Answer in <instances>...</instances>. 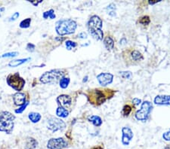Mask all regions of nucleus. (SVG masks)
Returning a JSON list of instances; mask_svg holds the SVG:
<instances>
[{
	"instance_id": "1",
	"label": "nucleus",
	"mask_w": 170,
	"mask_h": 149,
	"mask_svg": "<svg viewBox=\"0 0 170 149\" xmlns=\"http://www.w3.org/2000/svg\"><path fill=\"white\" fill-rule=\"evenodd\" d=\"M115 94L114 90L106 89V90H100V89H94L90 90L88 94V99L92 104L95 105H100L105 103L106 100L111 99L113 96Z\"/></svg>"
},
{
	"instance_id": "2",
	"label": "nucleus",
	"mask_w": 170,
	"mask_h": 149,
	"mask_svg": "<svg viewBox=\"0 0 170 149\" xmlns=\"http://www.w3.org/2000/svg\"><path fill=\"white\" fill-rule=\"evenodd\" d=\"M103 22L98 15H93L88 22V30L91 35L97 40H103L104 33L102 31Z\"/></svg>"
},
{
	"instance_id": "3",
	"label": "nucleus",
	"mask_w": 170,
	"mask_h": 149,
	"mask_svg": "<svg viewBox=\"0 0 170 149\" xmlns=\"http://www.w3.org/2000/svg\"><path fill=\"white\" fill-rule=\"evenodd\" d=\"M15 116L7 111L0 112V132L11 134L15 127Z\"/></svg>"
},
{
	"instance_id": "4",
	"label": "nucleus",
	"mask_w": 170,
	"mask_h": 149,
	"mask_svg": "<svg viewBox=\"0 0 170 149\" xmlns=\"http://www.w3.org/2000/svg\"><path fill=\"white\" fill-rule=\"evenodd\" d=\"M77 24L72 19H63L56 22L55 30L59 35H70L75 33Z\"/></svg>"
},
{
	"instance_id": "5",
	"label": "nucleus",
	"mask_w": 170,
	"mask_h": 149,
	"mask_svg": "<svg viewBox=\"0 0 170 149\" xmlns=\"http://www.w3.org/2000/svg\"><path fill=\"white\" fill-rule=\"evenodd\" d=\"M65 74L66 72L64 69H52L43 74L39 78V81L44 85L55 84L64 77Z\"/></svg>"
},
{
	"instance_id": "6",
	"label": "nucleus",
	"mask_w": 170,
	"mask_h": 149,
	"mask_svg": "<svg viewBox=\"0 0 170 149\" xmlns=\"http://www.w3.org/2000/svg\"><path fill=\"white\" fill-rule=\"evenodd\" d=\"M6 81H7L8 86L11 87V88L15 90L17 92L21 91L26 84L25 80L22 77H20V74L18 72L8 75L6 78Z\"/></svg>"
},
{
	"instance_id": "7",
	"label": "nucleus",
	"mask_w": 170,
	"mask_h": 149,
	"mask_svg": "<svg viewBox=\"0 0 170 149\" xmlns=\"http://www.w3.org/2000/svg\"><path fill=\"white\" fill-rule=\"evenodd\" d=\"M152 103L149 101H144L141 103V107L135 113V118L138 121H145L152 111Z\"/></svg>"
},
{
	"instance_id": "8",
	"label": "nucleus",
	"mask_w": 170,
	"mask_h": 149,
	"mask_svg": "<svg viewBox=\"0 0 170 149\" xmlns=\"http://www.w3.org/2000/svg\"><path fill=\"white\" fill-rule=\"evenodd\" d=\"M66 127V123L61 118L51 117L47 121V128L52 132L63 130Z\"/></svg>"
},
{
	"instance_id": "9",
	"label": "nucleus",
	"mask_w": 170,
	"mask_h": 149,
	"mask_svg": "<svg viewBox=\"0 0 170 149\" xmlns=\"http://www.w3.org/2000/svg\"><path fill=\"white\" fill-rule=\"evenodd\" d=\"M68 146V142L64 138H52L47 142L48 149H64Z\"/></svg>"
},
{
	"instance_id": "10",
	"label": "nucleus",
	"mask_w": 170,
	"mask_h": 149,
	"mask_svg": "<svg viewBox=\"0 0 170 149\" xmlns=\"http://www.w3.org/2000/svg\"><path fill=\"white\" fill-rule=\"evenodd\" d=\"M133 132L129 127H124L122 129V143L123 146H127L129 145L131 140L133 138Z\"/></svg>"
},
{
	"instance_id": "11",
	"label": "nucleus",
	"mask_w": 170,
	"mask_h": 149,
	"mask_svg": "<svg viewBox=\"0 0 170 149\" xmlns=\"http://www.w3.org/2000/svg\"><path fill=\"white\" fill-rule=\"evenodd\" d=\"M97 79L101 86L105 87L113 82V76L109 72H102L97 76Z\"/></svg>"
},
{
	"instance_id": "12",
	"label": "nucleus",
	"mask_w": 170,
	"mask_h": 149,
	"mask_svg": "<svg viewBox=\"0 0 170 149\" xmlns=\"http://www.w3.org/2000/svg\"><path fill=\"white\" fill-rule=\"evenodd\" d=\"M57 103H58L59 106L63 107V108H67L71 105L72 103V98L70 97L69 95L67 94H62L57 96Z\"/></svg>"
},
{
	"instance_id": "13",
	"label": "nucleus",
	"mask_w": 170,
	"mask_h": 149,
	"mask_svg": "<svg viewBox=\"0 0 170 149\" xmlns=\"http://www.w3.org/2000/svg\"><path fill=\"white\" fill-rule=\"evenodd\" d=\"M13 101L15 105L22 106L27 103L26 95L24 93L17 92L13 95Z\"/></svg>"
},
{
	"instance_id": "14",
	"label": "nucleus",
	"mask_w": 170,
	"mask_h": 149,
	"mask_svg": "<svg viewBox=\"0 0 170 149\" xmlns=\"http://www.w3.org/2000/svg\"><path fill=\"white\" fill-rule=\"evenodd\" d=\"M154 103L159 105H170V96L158 95L154 99Z\"/></svg>"
},
{
	"instance_id": "15",
	"label": "nucleus",
	"mask_w": 170,
	"mask_h": 149,
	"mask_svg": "<svg viewBox=\"0 0 170 149\" xmlns=\"http://www.w3.org/2000/svg\"><path fill=\"white\" fill-rule=\"evenodd\" d=\"M38 146V142L33 137H27L26 139V143L24 149H36Z\"/></svg>"
},
{
	"instance_id": "16",
	"label": "nucleus",
	"mask_w": 170,
	"mask_h": 149,
	"mask_svg": "<svg viewBox=\"0 0 170 149\" xmlns=\"http://www.w3.org/2000/svg\"><path fill=\"white\" fill-rule=\"evenodd\" d=\"M31 58L28 57V58H24V59H18V60H14L10 61L8 66L9 67H17V66H20V65L24 64V63H27L28 60H30Z\"/></svg>"
},
{
	"instance_id": "17",
	"label": "nucleus",
	"mask_w": 170,
	"mask_h": 149,
	"mask_svg": "<svg viewBox=\"0 0 170 149\" xmlns=\"http://www.w3.org/2000/svg\"><path fill=\"white\" fill-rule=\"evenodd\" d=\"M104 44L107 51H111L114 48V41L111 36H106L104 39Z\"/></svg>"
},
{
	"instance_id": "18",
	"label": "nucleus",
	"mask_w": 170,
	"mask_h": 149,
	"mask_svg": "<svg viewBox=\"0 0 170 149\" xmlns=\"http://www.w3.org/2000/svg\"><path fill=\"white\" fill-rule=\"evenodd\" d=\"M89 121L92 123L95 127H100L102 124V119L99 117V116L97 115H92L89 116L88 118Z\"/></svg>"
},
{
	"instance_id": "19",
	"label": "nucleus",
	"mask_w": 170,
	"mask_h": 149,
	"mask_svg": "<svg viewBox=\"0 0 170 149\" xmlns=\"http://www.w3.org/2000/svg\"><path fill=\"white\" fill-rule=\"evenodd\" d=\"M56 114H57V116H58L59 118H67V117H68L69 111L67 110V109L63 108V107L58 106L57 107V110H56Z\"/></svg>"
},
{
	"instance_id": "20",
	"label": "nucleus",
	"mask_w": 170,
	"mask_h": 149,
	"mask_svg": "<svg viewBox=\"0 0 170 149\" xmlns=\"http://www.w3.org/2000/svg\"><path fill=\"white\" fill-rule=\"evenodd\" d=\"M41 118H42V116L38 112H33L29 113V114H28V118H29V120H30L32 123H38L41 120Z\"/></svg>"
},
{
	"instance_id": "21",
	"label": "nucleus",
	"mask_w": 170,
	"mask_h": 149,
	"mask_svg": "<svg viewBox=\"0 0 170 149\" xmlns=\"http://www.w3.org/2000/svg\"><path fill=\"white\" fill-rule=\"evenodd\" d=\"M131 57L132 59L135 61H140L141 60H143L142 54L139 51H136V50H134L133 51H132Z\"/></svg>"
},
{
	"instance_id": "22",
	"label": "nucleus",
	"mask_w": 170,
	"mask_h": 149,
	"mask_svg": "<svg viewBox=\"0 0 170 149\" xmlns=\"http://www.w3.org/2000/svg\"><path fill=\"white\" fill-rule=\"evenodd\" d=\"M43 17L44 19L50 18V19H52V20H53V19H55L56 17V15H55V11H54V9H50L47 11H45L43 15Z\"/></svg>"
},
{
	"instance_id": "23",
	"label": "nucleus",
	"mask_w": 170,
	"mask_h": 149,
	"mask_svg": "<svg viewBox=\"0 0 170 149\" xmlns=\"http://www.w3.org/2000/svg\"><path fill=\"white\" fill-rule=\"evenodd\" d=\"M31 21H32L31 18H29V17L24 19V20H23L20 23L19 26H20V28H21V29H27V28L30 27Z\"/></svg>"
},
{
	"instance_id": "24",
	"label": "nucleus",
	"mask_w": 170,
	"mask_h": 149,
	"mask_svg": "<svg viewBox=\"0 0 170 149\" xmlns=\"http://www.w3.org/2000/svg\"><path fill=\"white\" fill-rule=\"evenodd\" d=\"M70 82V79L69 78L64 77L62 78L61 80H60V87H61L62 89H66L68 87L69 84Z\"/></svg>"
},
{
	"instance_id": "25",
	"label": "nucleus",
	"mask_w": 170,
	"mask_h": 149,
	"mask_svg": "<svg viewBox=\"0 0 170 149\" xmlns=\"http://www.w3.org/2000/svg\"><path fill=\"white\" fill-rule=\"evenodd\" d=\"M107 10L108 11V15L112 17L116 16V6L113 3H111V5L107 6Z\"/></svg>"
},
{
	"instance_id": "26",
	"label": "nucleus",
	"mask_w": 170,
	"mask_h": 149,
	"mask_svg": "<svg viewBox=\"0 0 170 149\" xmlns=\"http://www.w3.org/2000/svg\"><path fill=\"white\" fill-rule=\"evenodd\" d=\"M132 107L129 105H125L123 108H122V115L125 116V117H128L130 114V113L132 112Z\"/></svg>"
},
{
	"instance_id": "27",
	"label": "nucleus",
	"mask_w": 170,
	"mask_h": 149,
	"mask_svg": "<svg viewBox=\"0 0 170 149\" xmlns=\"http://www.w3.org/2000/svg\"><path fill=\"white\" fill-rule=\"evenodd\" d=\"M65 45H66V48H67L68 51H70V50H72L73 48H76L77 46V43L74 42L73 41L70 40H67L66 42H65Z\"/></svg>"
},
{
	"instance_id": "28",
	"label": "nucleus",
	"mask_w": 170,
	"mask_h": 149,
	"mask_svg": "<svg viewBox=\"0 0 170 149\" xmlns=\"http://www.w3.org/2000/svg\"><path fill=\"white\" fill-rule=\"evenodd\" d=\"M139 22L142 25H148L150 23V19L148 16H143L139 19Z\"/></svg>"
},
{
	"instance_id": "29",
	"label": "nucleus",
	"mask_w": 170,
	"mask_h": 149,
	"mask_svg": "<svg viewBox=\"0 0 170 149\" xmlns=\"http://www.w3.org/2000/svg\"><path fill=\"white\" fill-rule=\"evenodd\" d=\"M19 54L18 52L15 51V52H8V53H6L2 54L1 56V58H11V57H17Z\"/></svg>"
},
{
	"instance_id": "30",
	"label": "nucleus",
	"mask_w": 170,
	"mask_h": 149,
	"mask_svg": "<svg viewBox=\"0 0 170 149\" xmlns=\"http://www.w3.org/2000/svg\"><path fill=\"white\" fill-rule=\"evenodd\" d=\"M120 76L122 78H125V79H129L131 78L132 74L129 71H126V72H120Z\"/></svg>"
},
{
	"instance_id": "31",
	"label": "nucleus",
	"mask_w": 170,
	"mask_h": 149,
	"mask_svg": "<svg viewBox=\"0 0 170 149\" xmlns=\"http://www.w3.org/2000/svg\"><path fill=\"white\" fill-rule=\"evenodd\" d=\"M28 105H29V103H28V102H27V103H25V104H24V105H22V106H20V108H19V109H16V110L15 111V113H16V114H20V113H22L23 112H24V111L25 110V109H26V108L27 107Z\"/></svg>"
},
{
	"instance_id": "32",
	"label": "nucleus",
	"mask_w": 170,
	"mask_h": 149,
	"mask_svg": "<svg viewBox=\"0 0 170 149\" xmlns=\"http://www.w3.org/2000/svg\"><path fill=\"white\" fill-rule=\"evenodd\" d=\"M35 48H36V45L34 44H32V43H28V44H27L26 49L27 51L34 52V51H35Z\"/></svg>"
},
{
	"instance_id": "33",
	"label": "nucleus",
	"mask_w": 170,
	"mask_h": 149,
	"mask_svg": "<svg viewBox=\"0 0 170 149\" xmlns=\"http://www.w3.org/2000/svg\"><path fill=\"white\" fill-rule=\"evenodd\" d=\"M19 16H20V13L19 12H15L9 18V21H15V20H16L18 18Z\"/></svg>"
},
{
	"instance_id": "34",
	"label": "nucleus",
	"mask_w": 170,
	"mask_h": 149,
	"mask_svg": "<svg viewBox=\"0 0 170 149\" xmlns=\"http://www.w3.org/2000/svg\"><path fill=\"white\" fill-rule=\"evenodd\" d=\"M163 139L166 140V141H170V130L169 131H167V132L163 133Z\"/></svg>"
},
{
	"instance_id": "35",
	"label": "nucleus",
	"mask_w": 170,
	"mask_h": 149,
	"mask_svg": "<svg viewBox=\"0 0 170 149\" xmlns=\"http://www.w3.org/2000/svg\"><path fill=\"white\" fill-rule=\"evenodd\" d=\"M132 103H133L134 105H139V104L141 103V99H139V98H134V99H132Z\"/></svg>"
},
{
	"instance_id": "36",
	"label": "nucleus",
	"mask_w": 170,
	"mask_h": 149,
	"mask_svg": "<svg viewBox=\"0 0 170 149\" xmlns=\"http://www.w3.org/2000/svg\"><path fill=\"white\" fill-rule=\"evenodd\" d=\"M78 37H79L80 39H87V37H88V35H87V34L85 33V32H83V33H80V34L78 35Z\"/></svg>"
},
{
	"instance_id": "37",
	"label": "nucleus",
	"mask_w": 170,
	"mask_h": 149,
	"mask_svg": "<svg viewBox=\"0 0 170 149\" xmlns=\"http://www.w3.org/2000/svg\"><path fill=\"white\" fill-rule=\"evenodd\" d=\"M42 2H43V0H39L38 2H35V1H31V2H30V3H31L32 5H34V6H37L39 3H42Z\"/></svg>"
},
{
	"instance_id": "38",
	"label": "nucleus",
	"mask_w": 170,
	"mask_h": 149,
	"mask_svg": "<svg viewBox=\"0 0 170 149\" xmlns=\"http://www.w3.org/2000/svg\"><path fill=\"white\" fill-rule=\"evenodd\" d=\"M160 1H157V0H152V1H148V3L150 4V5H154V4H157Z\"/></svg>"
},
{
	"instance_id": "39",
	"label": "nucleus",
	"mask_w": 170,
	"mask_h": 149,
	"mask_svg": "<svg viewBox=\"0 0 170 149\" xmlns=\"http://www.w3.org/2000/svg\"><path fill=\"white\" fill-rule=\"evenodd\" d=\"M91 149H104V148L101 146H94V147H93Z\"/></svg>"
},
{
	"instance_id": "40",
	"label": "nucleus",
	"mask_w": 170,
	"mask_h": 149,
	"mask_svg": "<svg viewBox=\"0 0 170 149\" xmlns=\"http://www.w3.org/2000/svg\"><path fill=\"white\" fill-rule=\"evenodd\" d=\"M87 78H88V76H86L85 78H84V80H83V82H85V81H87Z\"/></svg>"
},
{
	"instance_id": "41",
	"label": "nucleus",
	"mask_w": 170,
	"mask_h": 149,
	"mask_svg": "<svg viewBox=\"0 0 170 149\" xmlns=\"http://www.w3.org/2000/svg\"><path fill=\"white\" fill-rule=\"evenodd\" d=\"M5 11V8H0V11Z\"/></svg>"
},
{
	"instance_id": "42",
	"label": "nucleus",
	"mask_w": 170,
	"mask_h": 149,
	"mask_svg": "<svg viewBox=\"0 0 170 149\" xmlns=\"http://www.w3.org/2000/svg\"><path fill=\"white\" fill-rule=\"evenodd\" d=\"M164 149H170V148H169V147H168V146H167V147H166V148H165Z\"/></svg>"
},
{
	"instance_id": "43",
	"label": "nucleus",
	"mask_w": 170,
	"mask_h": 149,
	"mask_svg": "<svg viewBox=\"0 0 170 149\" xmlns=\"http://www.w3.org/2000/svg\"><path fill=\"white\" fill-rule=\"evenodd\" d=\"M0 16H1V15H0Z\"/></svg>"
}]
</instances>
